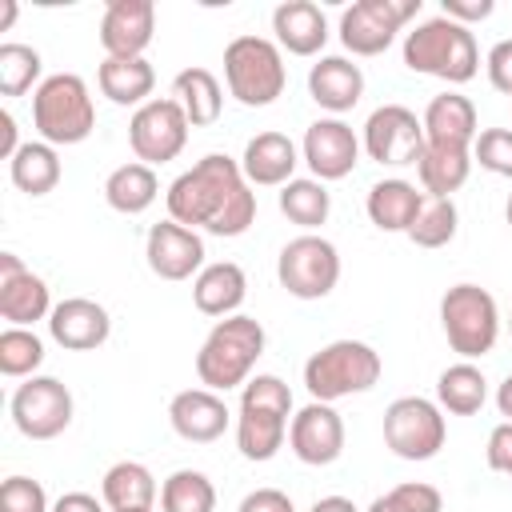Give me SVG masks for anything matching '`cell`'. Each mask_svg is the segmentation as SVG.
I'll return each instance as SVG.
<instances>
[{
    "label": "cell",
    "instance_id": "1",
    "mask_svg": "<svg viewBox=\"0 0 512 512\" xmlns=\"http://www.w3.org/2000/svg\"><path fill=\"white\" fill-rule=\"evenodd\" d=\"M168 220L184 228H204L208 236H244L256 224V192L240 172V160L224 152L200 156L188 172H180L168 192Z\"/></svg>",
    "mask_w": 512,
    "mask_h": 512
},
{
    "label": "cell",
    "instance_id": "2",
    "mask_svg": "<svg viewBox=\"0 0 512 512\" xmlns=\"http://www.w3.org/2000/svg\"><path fill=\"white\" fill-rule=\"evenodd\" d=\"M292 388L272 376H248L244 392H240V412H236V448L244 460H272L284 448L288 424H292Z\"/></svg>",
    "mask_w": 512,
    "mask_h": 512
},
{
    "label": "cell",
    "instance_id": "3",
    "mask_svg": "<svg viewBox=\"0 0 512 512\" xmlns=\"http://www.w3.org/2000/svg\"><path fill=\"white\" fill-rule=\"evenodd\" d=\"M264 324L256 316H224L212 324V332L204 336L200 352H196V376L204 388L212 392H228V388H244L248 372L256 368V360L264 356Z\"/></svg>",
    "mask_w": 512,
    "mask_h": 512
},
{
    "label": "cell",
    "instance_id": "4",
    "mask_svg": "<svg viewBox=\"0 0 512 512\" xmlns=\"http://www.w3.org/2000/svg\"><path fill=\"white\" fill-rule=\"evenodd\" d=\"M404 68L420 76H436L444 84H468L480 72L476 36L448 16H432L412 32H404Z\"/></svg>",
    "mask_w": 512,
    "mask_h": 512
},
{
    "label": "cell",
    "instance_id": "5",
    "mask_svg": "<svg viewBox=\"0 0 512 512\" xmlns=\"http://www.w3.org/2000/svg\"><path fill=\"white\" fill-rule=\"evenodd\" d=\"M384 360L372 344L364 340H332L320 352L304 360V388L320 404H336L344 396L368 392L380 384Z\"/></svg>",
    "mask_w": 512,
    "mask_h": 512
},
{
    "label": "cell",
    "instance_id": "6",
    "mask_svg": "<svg viewBox=\"0 0 512 512\" xmlns=\"http://www.w3.org/2000/svg\"><path fill=\"white\" fill-rule=\"evenodd\" d=\"M32 124L40 140L52 148L84 144L96 128V104H92L88 84L76 72L44 76V84L32 92Z\"/></svg>",
    "mask_w": 512,
    "mask_h": 512
},
{
    "label": "cell",
    "instance_id": "7",
    "mask_svg": "<svg viewBox=\"0 0 512 512\" xmlns=\"http://www.w3.org/2000/svg\"><path fill=\"white\" fill-rule=\"evenodd\" d=\"M440 328L448 336V348L460 360H480L496 348L500 336V308L496 296L480 284H452L440 296Z\"/></svg>",
    "mask_w": 512,
    "mask_h": 512
},
{
    "label": "cell",
    "instance_id": "8",
    "mask_svg": "<svg viewBox=\"0 0 512 512\" xmlns=\"http://www.w3.org/2000/svg\"><path fill=\"white\" fill-rule=\"evenodd\" d=\"M224 80L244 108H268L288 84L280 44L268 36H236L224 48Z\"/></svg>",
    "mask_w": 512,
    "mask_h": 512
},
{
    "label": "cell",
    "instance_id": "9",
    "mask_svg": "<svg viewBox=\"0 0 512 512\" xmlns=\"http://www.w3.org/2000/svg\"><path fill=\"white\" fill-rule=\"evenodd\" d=\"M276 280L296 300H324L340 280V252L332 240L304 232L292 236L276 256Z\"/></svg>",
    "mask_w": 512,
    "mask_h": 512
},
{
    "label": "cell",
    "instance_id": "10",
    "mask_svg": "<svg viewBox=\"0 0 512 512\" xmlns=\"http://www.w3.org/2000/svg\"><path fill=\"white\" fill-rule=\"evenodd\" d=\"M444 408L424 396H400L384 408V444L400 460H432L444 448Z\"/></svg>",
    "mask_w": 512,
    "mask_h": 512
},
{
    "label": "cell",
    "instance_id": "11",
    "mask_svg": "<svg viewBox=\"0 0 512 512\" xmlns=\"http://www.w3.org/2000/svg\"><path fill=\"white\" fill-rule=\"evenodd\" d=\"M420 12V0H356L340 12V44L352 56H380Z\"/></svg>",
    "mask_w": 512,
    "mask_h": 512
},
{
    "label": "cell",
    "instance_id": "12",
    "mask_svg": "<svg viewBox=\"0 0 512 512\" xmlns=\"http://www.w3.org/2000/svg\"><path fill=\"white\" fill-rule=\"evenodd\" d=\"M12 424L28 440H56L72 424V392L56 376H28L12 392Z\"/></svg>",
    "mask_w": 512,
    "mask_h": 512
},
{
    "label": "cell",
    "instance_id": "13",
    "mask_svg": "<svg viewBox=\"0 0 512 512\" xmlns=\"http://www.w3.org/2000/svg\"><path fill=\"white\" fill-rule=\"evenodd\" d=\"M188 128L192 124H188L184 108L172 96L168 100H148L128 120V144H132L140 164L156 168V164H168V160H176L184 152Z\"/></svg>",
    "mask_w": 512,
    "mask_h": 512
},
{
    "label": "cell",
    "instance_id": "14",
    "mask_svg": "<svg viewBox=\"0 0 512 512\" xmlns=\"http://www.w3.org/2000/svg\"><path fill=\"white\" fill-rule=\"evenodd\" d=\"M364 152L384 168L416 164L424 152V124L404 104H380L364 120Z\"/></svg>",
    "mask_w": 512,
    "mask_h": 512
},
{
    "label": "cell",
    "instance_id": "15",
    "mask_svg": "<svg viewBox=\"0 0 512 512\" xmlns=\"http://www.w3.org/2000/svg\"><path fill=\"white\" fill-rule=\"evenodd\" d=\"M300 156H304V164L312 168V176L320 184L344 180L360 164V140L340 116H324V120L308 124V132L300 140Z\"/></svg>",
    "mask_w": 512,
    "mask_h": 512
},
{
    "label": "cell",
    "instance_id": "16",
    "mask_svg": "<svg viewBox=\"0 0 512 512\" xmlns=\"http://www.w3.org/2000/svg\"><path fill=\"white\" fill-rule=\"evenodd\" d=\"M288 448L296 452L300 464H312V468L336 464L340 452H344V420H340V412L332 404L308 400L288 424Z\"/></svg>",
    "mask_w": 512,
    "mask_h": 512
},
{
    "label": "cell",
    "instance_id": "17",
    "mask_svg": "<svg viewBox=\"0 0 512 512\" xmlns=\"http://www.w3.org/2000/svg\"><path fill=\"white\" fill-rule=\"evenodd\" d=\"M52 292L48 284L24 268V260L16 252H0V316L12 328H32L36 320L52 316Z\"/></svg>",
    "mask_w": 512,
    "mask_h": 512
},
{
    "label": "cell",
    "instance_id": "18",
    "mask_svg": "<svg viewBox=\"0 0 512 512\" xmlns=\"http://www.w3.org/2000/svg\"><path fill=\"white\" fill-rule=\"evenodd\" d=\"M144 256L160 280H196L204 268V240L196 228H184L176 220H160L148 228Z\"/></svg>",
    "mask_w": 512,
    "mask_h": 512
},
{
    "label": "cell",
    "instance_id": "19",
    "mask_svg": "<svg viewBox=\"0 0 512 512\" xmlns=\"http://www.w3.org/2000/svg\"><path fill=\"white\" fill-rule=\"evenodd\" d=\"M156 32L152 0H108L100 20V48L116 60H140Z\"/></svg>",
    "mask_w": 512,
    "mask_h": 512
},
{
    "label": "cell",
    "instance_id": "20",
    "mask_svg": "<svg viewBox=\"0 0 512 512\" xmlns=\"http://www.w3.org/2000/svg\"><path fill=\"white\" fill-rule=\"evenodd\" d=\"M228 420H232V412H228L224 396L212 392V388H184L168 404V424L188 444H212V440H220L224 428H228Z\"/></svg>",
    "mask_w": 512,
    "mask_h": 512
},
{
    "label": "cell",
    "instance_id": "21",
    "mask_svg": "<svg viewBox=\"0 0 512 512\" xmlns=\"http://www.w3.org/2000/svg\"><path fill=\"white\" fill-rule=\"evenodd\" d=\"M48 332L68 352H92L112 336V316H108L104 304H96L88 296H68L52 308Z\"/></svg>",
    "mask_w": 512,
    "mask_h": 512
},
{
    "label": "cell",
    "instance_id": "22",
    "mask_svg": "<svg viewBox=\"0 0 512 512\" xmlns=\"http://www.w3.org/2000/svg\"><path fill=\"white\" fill-rule=\"evenodd\" d=\"M296 164L300 152L284 132H256L240 156V172L252 188H284L288 180H296Z\"/></svg>",
    "mask_w": 512,
    "mask_h": 512
},
{
    "label": "cell",
    "instance_id": "23",
    "mask_svg": "<svg viewBox=\"0 0 512 512\" xmlns=\"http://www.w3.org/2000/svg\"><path fill=\"white\" fill-rule=\"evenodd\" d=\"M308 96L324 112H332V116L352 112L360 104V96H364V72H360V64H352L348 56H320L312 64V72H308Z\"/></svg>",
    "mask_w": 512,
    "mask_h": 512
},
{
    "label": "cell",
    "instance_id": "24",
    "mask_svg": "<svg viewBox=\"0 0 512 512\" xmlns=\"http://www.w3.org/2000/svg\"><path fill=\"white\" fill-rule=\"evenodd\" d=\"M424 140L428 144H460V148H472L476 136H480V120H476V104L460 92H440L428 100L424 116Z\"/></svg>",
    "mask_w": 512,
    "mask_h": 512
},
{
    "label": "cell",
    "instance_id": "25",
    "mask_svg": "<svg viewBox=\"0 0 512 512\" xmlns=\"http://www.w3.org/2000/svg\"><path fill=\"white\" fill-rule=\"evenodd\" d=\"M424 192L412 184V180H400V176H388V180H376L368 188V200H364V212L368 220L380 228V232H404L416 224L420 208H424Z\"/></svg>",
    "mask_w": 512,
    "mask_h": 512
},
{
    "label": "cell",
    "instance_id": "26",
    "mask_svg": "<svg viewBox=\"0 0 512 512\" xmlns=\"http://www.w3.org/2000/svg\"><path fill=\"white\" fill-rule=\"evenodd\" d=\"M272 32L276 44L292 56H316L328 40V20L320 12V4L312 0H284L272 12Z\"/></svg>",
    "mask_w": 512,
    "mask_h": 512
},
{
    "label": "cell",
    "instance_id": "27",
    "mask_svg": "<svg viewBox=\"0 0 512 512\" xmlns=\"http://www.w3.org/2000/svg\"><path fill=\"white\" fill-rule=\"evenodd\" d=\"M248 296V276L236 260H216V264H204L200 276L192 280V304L204 312V316H236V308L244 304Z\"/></svg>",
    "mask_w": 512,
    "mask_h": 512
},
{
    "label": "cell",
    "instance_id": "28",
    "mask_svg": "<svg viewBox=\"0 0 512 512\" xmlns=\"http://www.w3.org/2000/svg\"><path fill=\"white\" fill-rule=\"evenodd\" d=\"M472 172V148H460V144H428L424 140V152L416 160V176H420V188L424 196H448L464 188Z\"/></svg>",
    "mask_w": 512,
    "mask_h": 512
},
{
    "label": "cell",
    "instance_id": "29",
    "mask_svg": "<svg viewBox=\"0 0 512 512\" xmlns=\"http://www.w3.org/2000/svg\"><path fill=\"white\" fill-rule=\"evenodd\" d=\"M156 196H160L156 168H148V164H140V160H128V164L112 168L108 180H104V200H108V208L120 212V216H140V212H148V208L156 204Z\"/></svg>",
    "mask_w": 512,
    "mask_h": 512
},
{
    "label": "cell",
    "instance_id": "30",
    "mask_svg": "<svg viewBox=\"0 0 512 512\" xmlns=\"http://www.w3.org/2000/svg\"><path fill=\"white\" fill-rule=\"evenodd\" d=\"M96 84H100V92L112 100V104H120V108H140V104H148V96H152V88H156V72H152V64L140 56V60H116V56H104L100 60V68H96Z\"/></svg>",
    "mask_w": 512,
    "mask_h": 512
},
{
    "label": "cell",
    "instance_id": "31",
    "mask_svg": "<svg viewBox=\"0 0 512 512\" xmlns=\"http://www.w3.org/2000/svg\"><path fill=\"white\" fill-rule=\"evenodd\" d=\"M172 100L184 108V116H188L192 128H208V124L220 120L224 88H220V80H216L208 68H196V64H192V68L176 72V80H172Z\"/></svg>",
    "mask_w": 512,
    "mask_h": 512
},
{
    "label": "cell",
    "instance_id": "32",
    "mask_svg": "<svg viewBox=\"0 0 512 512\" xmlns=\"http://www.w3.org/2000/svg\"><path fill=\"white\" fill-rule=\"evenodd\" d=\"M488 400V380L472 360H456L436 376V404L452 416H476Z\"/></svg>",
    "mask_w": 512,
    "mask_h": 512
},
{
    "label": "cell",
    "instance_id": "33",
    "mask_svg": "<svg viewBox=\"0 0 512 512\" xmlns=\"http://www.w3.org/2000/svg\"><path fill=\"white\" fill-rule=\"evenodd\" d=\"M156 476L140 464V460H120L104 472L100 480V500L112 508V512H124V508H152L156 504Z\"/></svg>",
    "mask_w": 512,
    "mask_h": 512
},
{
    "label": "cell",
    "instance_id": "34",
    "mask_svg": "<svg viewBox=\"0 0 512 512\" xmlns=\"http://www.w3.org/2000/svg\"><path fill=\"white\" fill-rule=\"evenodd\" d=\"M8 176L28 196H48L60 184V156L44 140H24L20 152L8 160Z\"/></svg>",
    "mask_w": 512,
    "mask_h": 512
},
{
    "label": "cell",
    "instance_id": "35",
    "mask_svg": "<svg viewBox=\"0 0 512 512\" xmlns=\"http://www.w3.org/2000/svg\"><path fill=\"white\" fill-rule=\"evenodd\" d=\"M280 212H284L292 224H300L304 232H312V228H320V224L328 220L332 196H328V188H324L316 176H296V180H288V184L280 188Z\"/></svg>",
    "mask_w": 512,
    "mask_h": 512
},
{
    "label": "cell",
    "instance_id": "36",
    "mask_svg": "<svg viewBox=\"0 0 512 512\" xmlns=\"http://www.w3.org/2000/svg\"><path fill=\"white\" fill-rule=\"evenodd\" d=\"M160 512H216V488L196 468H176L160 484Z\"/></svg>",
    "mask_w": 512,
    "mask_h": 512
},
{
    "label": "cell",
    "instance_id": "37",
    "mask_svg": "<svg viewBox=\"0 0 512 512\" xmlns=\"http://www.w3.org/2000/svg\"><path fill=\"white\" fill-rule=\"evenodd\" d=\"M456 228H460V212L448 196H428L416 224L408 228V240L416 248H444L456 240Z\"/></svg>",
    "mask_w": 512,
    "mask_h": 512
},
{
    "label": "cell",
    "instance_id": "38",
    "mask_svg": "<svg viewBox=\"0 0 512 512\" xmlns=\"http://www.w3.org/2000/svg\"><path fill=\"white\" fill-rule=\"evenodd\" d=\"M44 64H40V52L32 44H0V96H24L32 84L40 88Z\"/></svg>",
    "mask_w": 512,
    "mask_h": 512
},
{
    "label": "cell",
    "instance_id": "39",
    "mask_svg": "<svg viewBox=\"0 0 512 512\" xmlns=\"http://www.w3.org/2000/svg\"><path fill=\"white\" fill-rule=\"evenodd\" d=\"M44 364V340L32 328H4L0 332V372L8 380H28Z\"/></svg>",
    "mask_w": 512,
    "mask_h": 512
},
{
    "label": "cell",
    "instance_id": "40",
    "mask_svg": "<svg viewBox=\"0 0 512 512\" xmlns=\"http://www.w3.org/2000/svg\"><path fill=\"white\" fill-rule=\"evenodd\" d=\"M472 164H480L492 176L512 180V132L508 128H484L472 144Z\"/></svg>",
    "mask_w": 512,
    "mask_h": 512
},
{
    "label": "cell",
    "instance_id": "41",
    "mask_svg": "<svg viewBox=\"0 0 512 512\" xmlns=\"http://www.w3.org/2000/svg\"><path fill=\"white\" fill-rule=\"evenodd\" d=\"M0 512H52L48 492L32 476H8L0 484Z\"/></svg>",
    "mask_w": 512,
    "mask_h": 512
},
{
    "label": "cell",
    "instance_id": "42",
    "mask_svg": "<svg viewBox=\"0 0 512 512\" xmlns=\"http://www.w3.org/2000/svg\"><path fill=\"white\" fill-rule=\"evenodd\" d=\"M388 496H392V504H396L400 512H444L440 488H432V484H424V480H404V484H396Z\"/></svg>",
    "mask_w": 512,
    "mask_h": 512
},
{
    "label": "cell",
    "instance_id": "43",
    "mask_svg": "<svg viewBox=\"0 0 512 512\" xmlns=\"http://www.w3.org/2000/svg\"><path fill=\"white\" fill-rule=\"evenodd\" d=\"M484 68H488V84L512 100V40L492 44L484 56Z\"/></svg>",
    "mask_w": 512,
    "mask_h": 512
},
{
    "label": "cell",
    "instance_id": "44",
    "mask_svg": "<svg viewBox=\"0 0 512 512\" xmlns=\"http://www.w3.org/2000/svg\"><path fill=\"white\" fill-rule=\"evenodd\" d=\"M484 460H488V468H492V472H500V476H508V480H512V424H508V420H504V424H496V428L488 432Z\"/></svg>",
    "mask_w": 512,
    "mask_h": 512
},
{
    "label": "cell",
    "instance_id": "45",
    "mask_svg": "<svg viewBox=\"0 0 512 512\" xmlns=\"http://www.w3.org/2000/svg\"><path fill=\"white\" fill-rule=\"evenodd\" d=\"M440 16H448V20H456V24H476V20H488L492 12H496V4L492 0H440Z\"/></svg>",
    "mask_w": 512,
    "mask_h": 512
},
{
    "label": "cell",
    "instance_id": "46",
    "mask_svg": "<svg viewBox=\"0 0 512 512\" xmlns=\"http://www.w3.org/2000/svg\"><path fill=\"white\" fill-rule=\"evenodd\" d=\"M236 512H296V508H292V496L288 492H280V488H256V492H248L240 500Z\"/></svg>",
    "mask_w": 512,
    "mask_h": 512
},
{
    "label": "cell",
    "instance_id": "47",
    "mask_svg": "<svg viewBox=\"0 0 512 512\" xmlns=\"http://www.w3.org/2000/svg\"><path fill=\"white\" fill-rule=\"evenodd\" d=\"M108 504L104 500H96L92 492H64L56 504H52V512H104Z\"/></svg>",
    "mask_w": 512,
    "mask_h": 512
},
{
    "label": "cell",
    "instance_id": "48",
    "mask_svg": "<svg viewBox=\"0 0 512 512\" xmlns=\"http://www.w3.org/2000/svg\"><path fill=\"white\" fill-rule=\"evenodd\" d=\"M20 152V140H16V120H12V112L4 108L0 112V156L4 160H12Z\"/></svg>",
    "mask_w": 512,
    "mask_h": 512
},
{
    "label": "cell",
    "instance_id": "49",
    "mask_svg": "<svg viewBox=\"0 0 512 512\" xmlns=\"http://www.w3.org/2000/svg\"><path fill=\"white\" fill-rule=\"evenodd\" d=\"M308 512H360V508H356L348 496H320Z\"/></svg>",
    "mask_w": 512,
    "mask_h": 512
},
{
    "label": "cell",
    "instance_id": "50",
    "mask_svg": "<svg viewBox=\"0 0 512 512\" xmlns=\"http://www.w3.org/2000/svg\"><path fill=\"white\" fill-rule=\"evenodd\" d=\"M496 408H500V416L512 424V372L500 380V388H496Z\"/></svg>",
    "mask_w": 512,
    "mask_h": 512
},
{
    "label": "cell",
    "instance_id": "51",
    "mask_svg": "<svg viewBox=\"0 0 512 512\" xmlns=\"http://www.w3.org/2000/svg\"><path fill=\"white\" fill-rule=\"evenodd\" d=\"M16 0H0V32H8L12 28V20H16Z\"/></svg>",
    "mask_w": 512,
    "mask_h": 512
},
{
    "label": "cell",
    "instance_id": "52",
    "mask_svg": "<svg viewBox=\"0 0 512 512\" xmlns=\"http://www.w3.org/2000/svg\"><path fill=\"white\" fill-rule=\"evenodd\" d=\"M368 512H400V508H396V504H392V496L384 492V496H376V500L368 504Z\"/></svg>",
    "mask_w": 512,
    "mask_h": 512
},
{
    "label": "cell",
    "instance_id": "53",
    "mask_svg": "<svg viewBox=\"0 0 512 512\" xmlns=\"http://www.w3.org/2000/svg\"><path fill=\"white\" fill-rule=\"evenodd\" d=\"M504 220H508V228H512V196H508V204H504Z\"/></svg>",
    "mask_w": 512,
    "mask_h": 512
},
{
    "label": "cell",
    "instance_id": "54",
    "mask_svg": "<svg viewBox=\"0 0 512 512\" xmlns=\"http://www.w3.org/2000/svg\"><path fill=\"white\" fill-rule=\"evenodd\" d=\"M124 512H156V508H124Z\"/></svg>",
    "mask_w": 512,
    "mask_h": 512
},
{
    "label": "cell",
    "instance_id": "55",
    "mask_svg": "<svg viewBox=\"0 0 512 512\" xmlns=\"http://www.w3.org/2000/svg\"><path fill=\"white\" fill-rule=\"evenodd\" d=\"M508 332H512V316H508Z\"/></svg>",
    "mask_w": 512,
    "mask_h": 512
}]
</instances>
